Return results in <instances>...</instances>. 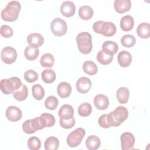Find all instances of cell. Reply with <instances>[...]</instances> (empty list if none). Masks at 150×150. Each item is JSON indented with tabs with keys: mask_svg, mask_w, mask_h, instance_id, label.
I'll list each match as a JSON object with an SVG mask.
<instances>
[{
	"mask_svg": "<svg viewBox=\"0 0 150 150\" xmlns=\"http://www.w3.org/2000/svg\"><path fill=\"white\" fill-rule=\"evenodd\" d=\"M32 92L33 98L36 100H42L45 96V90L40 84H35L32 87Z\"/></svg>",
	"mask_w": 150,
	"mask_h": 150,
	"instance_id": "obj_31",
	"label": "cell"
},
{
	"mask_svg": "<svg viewBox=\"0 0 150 150\" xmlns=\"http://www.w3.org/2000/svg\"><path fill=\"white\" fill-rule=\"evenodd\" d=\"M50 29L53 35L62 36L66 34L67 26L66 22L60 18H54L50 23Z\"/></svg>",
	"mask_w": 150,
	"mask_h": 150,
	"instance_id": "obj_7",
	"label": "cell"
},
{
	"mask_svg": "<svg viewBox=\"0 0 150 150\" xmlns=\"http://www.w3.org/2000/svg\"><path fill=\"white\" fill-rule=\"evenodd\" d=\"M59 123L63 128L70 129L75 125L76 121L74 117H73L69 119H60Z\"/></svg>",
	"mask_w": 150,
	"mask_h": 150,
	"instance_id": "obj_41",
	"label": "cell"
},
{
	"mask_svg": "<svg viewBox=\"0 0 150 150\" xmlns=\"http://www.w3.org/2000/svg\"><path fill=\"white\" fill-rule=\"evenodd\" d=\"M62 14L67 18L73 16L76 12V6L74 4L70 1L63 2L60 8Z\"/></svg>",
	"mask_w": 150,
	"mask_h": 150,
	"instance_id": "obj_12",
	"label": "cell"
},
{
	"mask_svg": "<svg viewBox=\"0 0 150 150\" xmlns=\"http://www.w3.org/2000/svg\"><path fill=\"white\" fill-rule=\"evenodd\" d=\"M136 42L135 38L131 35H125L121 38V45L125 47H131L134 46Z\"/></svg>",
	"mask_w": 150,
	"mask_h": 150,
	"instance_id": "obj_34",
	"label": "cell"
},
{
	"mask_svg": "<svg viewBox=\"0 0 150 150\" xmlns=\"http://www.w3.org/2000/svg\"><path fill=\"white\" fill-rule=\"evenodd\" d=\"M76 87L79 93L85 94L90 90L91 87V81L88 78L82 77L77 80Z\"/></svg>",
	"mask_w": 150,
	"mask_h": 150,
	"instance_id": "obj_11",
	"label": "cell"
},
{
	"mask_svg": "<svg viewBox=\"0 0 150 150\" xmlns=\"http://www.w3.org/2000/svg\"><path fill=\"white\" fill-rule=\"evenodd\" d=\"M120 141L122 150L132 149L135 142V139L134 135L128 132H125L121 134L120 137Z\"/></svg>",
	"mask_w": 150,
	"mask_h": 150,
	"instance_id": "obj_9",
	"label": "cell"
},
{
	"mask_svg": "<svg viewBox=\"0 0 150 150\" xmlns=\"http://www.w3.org/2000/svg\"><path fill=\"white\" fill-rule=\"evenodd\" d=\"M39 54V50L38 48L27 46L24 50V56L28 60H33L37 59Z\"/></svg>",
	"mask_w": 150,
	"mask_h": 150,
	"instance_id": "obj_27",
	"label": "cell"
},
{
	"mask_svg": "<svg viewBox=\"0 0 150 150\" xmlns=\"http://www.w3.org/2000/svg\"><path fill=\"white\" fill-rule=\"evenodd\" d=\"M116 96L118 101L122 104L128 102L129 97V91L128 88L125 87H120L116 93Z\"/></svg>",
	"mask_w": 150,
	"mask_h": 150,
	"instance_id": "obj_21",
	"label": "cell"
},
{
	"mask_svg": "<svg viewBox=\"0 0 150 150\" xmlns=\"http://www.w3.org/2000/svg\"><path fill=\"white\" fill-rule=\"evenodd\" d=\"M112 59L113 56L107 54L103 50H100L97 54V60L101 64L107 65L112 62Z\"/></svg>",
	"mask_w": 150,
	"mask_h": 150,
	"instance_id": "obj_32",
	"label": "cell"
},
{
	"mask_svg": "<svg viewBox=\"0 0 150 150\" xmlns=\"http://www.w3.org/2000/svg\"><path fill=\"white\" fill-rule=\"evenodd\" d=\"M57 92L62 98H67L70 96L71 93V87L70 84L67 82H61L57 86Z\"/></svg>",
	"mask_w": 150,
	"mask_h": 150,
	"instance_id": "obj_17",
	"label": "cell"
},
{
	"mask_svg": "<svg viewBox=\"0 0 150 150\" xmlns=\"http://www.w3.org/2000/svg\"><path fill=\"white\" fill-rule=\"evenodd\" d=\"M59 141L55 137H49L45 141L46 150H56L59 148Z\"/></svg>",
	"mask_w": 150,
	"mask_h": 150,
	"instance_id": "obj_28",
	"label": "cell"
},
{
	"mask_svg": "<svg viewBox=\"0 0 150 150\" xmlns=\"http://www.w3.org/2000/svg\"><path fill=\"white\" fill-rule=\"evenodd\" d=\"M39 77L38 74L33 70H28L24 73V79L28 83L36 81Z\"/></svg>",
	"mask_w": 150,
	"mask_h": 150,
	"instance_id": "obj_39",
	"label": "cell"
},
{
	"mask_svg": "<svg viewBox=\"0 0 150 150\" xmlns=\"http://www.w3.org/2000/svg\"><path fill=\"white\" fill-rule=\"evenodd\" d=\"M117 60L120 66L127 67H128L132 62V56L128 51L122 50L118 53Z\"/></svg>",
	"mask_w": 150,
	"mask_h": 150,
	"instance_id": "obj_15",
	"label": "cell"
},
{
	"mask_svg": "<svg viewBox=\"0 0 150 150\" xmlns=\"http://www.w3.org/2000/svg\"><path fill=\"white\" fill-rule=\"evenodd\" d=\"M98 122L99 125L104 128H108L112 127V123L109 114H104L101 115L98 118Z\"/></svg>",
	"mask_w": 150,
	"mask_h": 150,
	"instance_id": "obj_36",
	"label": "cell"
},
{
	"mask_svg": "<svg viewBox=\"0 0 150 150\" xmlns=\"http://www.w3.org/2000/svg\"><path fill=\"white\" fill-rule=\"evenodd\" d=\"M83 70L86 74L93 76L97 73L98 68L94 62L88 60L83 64Z\"/></svg>",
	"mask_w": 150,
	"mask_h": 150,
	"instance_id": "obj_26",
	"label": "cell"
},
{
	"mask_svg": "<svg viewBox=\"0 0 150 150\" xmlns=\"http://www.w3.org/2000/svg\"><path fill=\"white\" fill-rule=\"evenodd\" d=\"M137 35L142 39H147L150 36V26L148 23L142 22L137 28Z\"/></svg>",
	"mask_w": 150,
	"mask_h": 150,
	"instance_id": "obj_22",
	"label": "cell"
},
{
	"mask_svg": "<svg viewBox=\"0 0 150 150\" xmlns=\"http://www.w3.org/2000/svg\"><path fill=\"white\" fill-rule=\"evenodd\" d=\"M0 33L3 37L9 38L13 35V30L9 25H4L1 27Z\"/></svg>",
	"mask_w": 150,
	"mask_h": 150,
	"instance_id": "obj_42",
	"label": "cell"
},
{
	"mask_svg": "<svg viewBox=\"0 0 150 150\" xmlns=\"http://www.w3.org/2000/svg\"><path fill=\"white\" fill-rule=\"evenodd\" d=\"M6 117L12 122H16L20 120L22 116L21 110L16 106L11 105L8 107L5 111Z\"/></svg>",
	"mask_w": 150,
	"mask_h": 150,
	"instance_id": "obj_10",
	"label": "cell"
},
{
	"mask_svg": "<svg viewBox=\"0 0 150 150\" xmlns=\"http://www.w3.org/2000/svg\"><path fill=\"white\" fill-rule=\"evenodd\" d=\"M92 112V107L88 103H84L78 107V114L81 117L89 116Z\"/></svg>",
	"mask_w": 150,
	"mask_h": 150,
	"instance_id": "obj_33",
	"label": "cell"
},
{
	"mask_svg": "<svg viewBox=\"0 0 150 150\" xmlns=\"http://www.w3.org/2000/svg\"><path fill=\"white\" fill-rule=\"evenodd\" d=\"M102 50L105 54L113 56L118 50V46L115 42L107 40L102 45Z\"/></svg>",
	"mask_w": 150,
	"mask_h": 150,
	"instance_id": "obj_18",
	"label": "cell"
},
{
	"mask_svg": "<svg viewBox=\"0 0 150 150\" xmlns=\"http://www.w3.org/2000/svg\"><path fill=\"white\" fill-rule=\"evenodd\" d=\"M31 124L35 131L40 130L45 128V123L43 121L42 117L40 115L39 117L35 118L33 119H31Z\"/></svg>",
	"mask_w": 150,
	"mask_h": 150,
	"instance_id": "obj_40",
	"label": "cell"
},
{
	"mask_svg": "<svg viewBox=\"0 0 150 150\" xmlns=\"http://www.w3.org/2000/svg\"><path fill=\"white\" fill-rule=\"evenodd\" d=\"M22 82L19 78L12 77L8 79H2L0 81V88L5 94H10L22 86Z\"/></svg>",
	"mask_w": 150,
	"mask_h": 150,
	"instance_id": "obj_4",
	"label": "cell"
},
{
	"mask_svg": "<svg viewBox=\"0 0 150 150\" xmlns=\"http://www.w3.org/2000/svg\"><path fill=\"white\" fill-rule=\"evenodd\" d=\"M54 62L53 56L49 53H45L40 59V63L43 67H52Z\"/></svg>",
	"mask_w": 150,
	"mask_h": 150,
	"instance_id": "obj_29",
	"label": "cell"
},
{
	"mask_svg": "<svg viewBox=\"0 0 150 150\" xmlns=\"http://www.w3.org/2000/svg\"><path fill=\"white\" fill-rule=\"evenodd\" d=\"M86 131L82 128H78L70 132L67 137V144L69 146L74 148L79 146L84 137L85 136Z\"/></svg>",
	"mask_w": 150,
	"mask_h": 150,
	"instance_id": "obj_6",
	"label": "cell"
},
{
	"mask_svg": "<svg viewBox=\"0 0 150 150\" xmlns=\"http://www.w3.org/2000/svg\"><path fill=\"white\" fill-rule=\"evenodd\" d=\"M76 42L79 50L83 54L90 53L93 49L92 36L87 32H83L77 35Z\"/></svg>",
	"mask_w": 150,
	"mask_h": 150,
	"instance_id": "obj_2",
	"label": "cell"
},
{
	"mask_svg": "<svg viewBox=\"0 0 150 150\" xmlns=\"http://www.w3.org/2000/svg\"><path fill=\"white\" fill-rule=\"evenodd\" d=\"M59 104L58 99L53 96H50L45 100V106L47 109L53 110H55Z\"/></svg>",
	"mask_w": 150,
	"mask_h": 150,
	"instance_id": "obj_35",
	"label": "cell"
},
{
	"mask_svg": "<svg viewBox=\"0 0 150 150\" xmlns=\"http://www.w3.org/2000/svg\"><path fill=\"white\" fill-rule=\"evenodd\" d=\"M13 96L16 100L22 101L26 100L28 96V90L27 87L25 84H22L20 88L14 91L13 93Z\"/></svg>",
	"mask_w": 150,
	"mask_h": 150,
	"instance_id": "obj_24",
	"label": "cell"
},
{
	"mask_svg": "<svg viewBox=\"0 0 150 150\" xmlns=\"http://www.w3.org/2000/svg\"><path fill=\"white\" fill-rule=\"evenodd\" d=\"M131 6L130 0H115L114 8L115 11L118 13H123L128 11Z\"/></svg>",
	"mask_w": 150,
	"mask_h": 150,
	"instance_id": "obj_14",
	"label": "cell"
},
{
	"mask_svg": "<svg viewBox=\"0 0 150 150\" xmlns=\"http://www.w3.org/2000/svg\"><path fill=\"white\" fill-rule=\"evenodd\" d=\"M28 147L30 150H38L41 146V141L36 137H31L29 138L27 142Z\"/></svg>",
	"mask_w": 150,
	"mask_h": 150,
	"instance_id": "obj_37",
	"label": "cell"
},
{
	"mask_svg": "<svg viewBox=\"0 0 150 150\" xmlns=\"http://www.w3.org/2000/svg\"><path fill=\"white\" fill-rule=\"evenodd\" d=\"M45 123V127H51L55 124V118L53 115L49 113H43L40 115Z\"/></svg>",
	"mask_w": 150,
	"mask_h": 150,
	"instance_id": "obj_38",
	"label": "cell"
},
{
	"mask_svg": "<svg viewBox=\"0 0 150 150\" xmlns=\"http://www.w3.org/2000/svg\"><path fill=\"white\" fill-rule=\"evenodd\" d=\"M22 129L26 134H31L36 132V131L33 129L32 125L31 119L26 120L23 122V124H22Z\"/></svg>",
	"mask_w": 150,
	"mask_h": 150,
	"instance_id": "obj_43",
	"label": "cell"
},
{
	"mask_svg": "<svg viewBox=\"0 0 150 150\" xmlns=\"http://www.w3.org/2000/svg\"><path fill=\"white\" fill-rule=\"evenodd\" d=\"M1 58L5 64H9L14 63L17 58L16 49L11 46L5 47L1 51Z\"/></svg>",
	"mask_w": 150,
	"mask_h": 150,
	"instance_id": "obj_8",
	"label": "cell"
},
{
	"mask_svg": "<svg viewBox=\"0 0 150 150\" xmlns=\"http://www.w3.org/2000/svg\"><path fill=\"white\" fill-rule=\"evenodd\" d=\"M100 139L96 135H90L86 139V145L89 150L97 149L100 146Z\"/></svg>",
	"mask_w": 150,
	"mask_h": 150,
	"instance_id": "obj_23",
	"label": "cell"
},
{
	"mask_svg": "<svg viewBox=\"0 0 150 150\" xmlns=\"http://www.w3.org/2000/svg\"><path fill=\"white\" fill-rule=\"evenodd\" d=\"M111 118L112 127H118L128 117V111L127 108L123 106L117 107L113 111L109 113Z\"/></svg>",
	"mask_w": 150,
	"mask_h": 150,
	"instance_id": "obj_5",
	"label": "cell"
},
{
	"mask_svg": "<svg viewBox=\"0 0 150 150\" xmlns=\"http://www.w3.org/2000/svg\"><path fill=\"white\" fill-rule=\"evenodd\" d=\"M56 73L52 69H45L42 73V79L45 83H52L56 80Z\"/></svg>",
	"mask_w": 150,
	"mask_h": 150,
	"instance_id": "obj_30",
	"label": "cell"
},
{
	"mask_svg": "<svg viewBox=\"0 0 150 150\" xmlns=\"http://www.w3.org/2000/svg\"><path fill=\"white\" fill-rule=\"evenodd\" d=\"M93 29L96 33L106 37L114 36L117 31L114 23L111 22H104L103 21L96 22L93 25Z\"/></svg>",
	"mask_w": 150,
	"mask_h": 150,
	"instance_id": "obj_3",
	"label": "cell"
},
{
	"mask_svg": "<svg viewBox=\"0 0 150 150\" xmlns=\"http://www.w3.org/2000/svg\"><path fill=\"white\" fill-rule=\"evenodd\" d=\"M93 15V10L88 5L81 6L79 9V16L83 20H88Z\"/></svg>",
	"mask_w": 150,
	"mask_h": 150,
	"instance_id": "obj_25",
	"label": "cell"
},
{
	"mask_svg": "<svg viewBox=\"0 0 150 150\" xmlns=\"http://www.w3.org/2000/svg\"><path fill=\"white\" fill-rule=\"evenodd\" d=\"M26 40L30 46L38 48L43 44L44 38L39 33H33L28 36Z\"/></svg>",
	"mask_w": 150,
	"mask_h": 150,
	"instance_id": "obj_13",
	"label": "cell"
},
{
	"mask_svg": "<svg viewBox=\"0 0 150 150\" xmlns=\"http://www.w3.org/2000/svg\"><path fill=\"white\" fill-rule=\"evenodd\" d=\"M21 9V4L17 1H12L8 3L6 7L1 13L2 19L5 21L13 22L16 21Z\"/></svg>",
	"mask_w": 150,
	"mask_h": 150,
	"instance_id": "obj_1",
	"label": "cell"
},
{
	"mask_svg": "<svg viewBox=\"0 0 150 150\" xmlns=\"http://www.w3.org/2000/svg\"><path fill=\"white\" fill-rule=\"evenodd\" d=\"M58 114L60 119H69L73 117L74 109L69 104H64L59 109Z\"/></svg>",
	"mask_w": 150,
	"mask_h": 150,
	"instance_id": "obj_20",
	"label": "cell"
},
{
	"mask_svg": "<svg viewBox=\"0 0 150 150\" xmlns=\"http://www.w3.org/2000/svg\"><path fill=\"white\" fill-rule=\"evenodd\" d=\"M134 25V21L131 15H127L121 18L120 20V27L123 31H130L132 29Z\"/></svg>",
	"mask_w": 150,
	"mask_h": 150,
	"instance_id": "obj_19",
	"label": "cell"
},
{
	"mask_svg": "<svg viewBox=\"0 0 150 150\" xmlns=\"http://www.w3.org/2000/svg\"><path fill=\"white\" fill-rule=\"evenodd\" d=\"M95 107L100 110H104L108 108L109 100L108 97L104 94H97L94 98Z\"/></svg>",
	"mask_w": 150,
	"mask_h": 150,
	"instance_id": "obj_16",
	"label": "cell"
}]
</instances>
